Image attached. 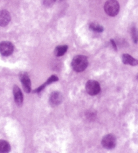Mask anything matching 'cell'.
I'll list each match as a JSON object with an SVG mask.
<instances>
[{
  "mask_svg": "<svg viewBox=\"0 0 138 153\" xmlns=\"http://www.w3.org/2000/svg\"><path fill=\"white\" fill-rule=\"evenodd\" d=\"M89 28L93 31H94V32L98 33H102L104 30V28L102 26L98 25L97 23H92L91 25H89Z\"/></svg>",
  "mask_w": 138,
  "mask_h": 153,
  "instance_id": "5bb4252c",
  "label": "cell"
},
{
  "mask_svg": "<svg viewBox=\"0 0 138 153\" xmlns=\"http://www.w3.org/2000/svg\"><path fill=\"white\" fill-rule=\"evenodd\" d=\"M14 45L8 41H4L0 43V53L4 56H9L14 51Z\"/></svg>",
  "mask_w": 138,
  "mask_h": 153,
  "instance_id": "5b68a950",
  "label": "cell"
},
{
  "mask_svg": "<svg viewBox=\"0 0 138 153\" xmlns=\"http://www.w3.org/2000/svg\"><path fill=\"white\" fill-rule=\"evenodd\" d=\"M73 69L77 72H81L86 69L88 65L87 57L84 55H76L72 61Z\"/></svg>",
  "mask_w": 138,
  "mask_h": 153,
  "instance_id": "6da1fadb",
  "label": "cell"
},
{
  "mask_svg": "<svg viewBox=\"0 0 138 153\" xmlns=\"http://www.w3.org/2000/svg\"><path fill=\"white\" fill-rule=\"evenodd\" d=\"M56 0H42V3L46 7H50L54 4Z\"/></svg>",
  "mask_w": 138,
  "mask_h": 153,
  "instance_id": "2e32d148",
  "label": "cell"
},
{
  "mask_svg": "<svg viewBox=\"0 0 138 153\" xmlns=\"http://www.w3.org/2000/svg\"><path fill=\"white\" fill-rule=\"evenodd\" d=\"M20 77L21 82L22 84V86L24 90H25V91L27 93H30L31 89V83L30 78H29L28 75L24 73L20 75Z\"/></svg>",
  "mask_w": 138,
  "mask_h": 153,
  "instance_id": "8992f818",
  "label": "cell"
},
{
  "mask_svg": "<svg viewBox=\"0 0 138 153\" xmlns=\"http://www.w3.org/2000/svg\"><path fill=\"white\" fill-rule=\"evenodd\" d=\"M116 140L112 134H108L102 140V145L106 149H112L115 147Z\"/></svg>",
  "mask_w": 138,
  "mask_h": 153,
  "instance_id": "277c9868",
  "label": "cell"
},
{
  "mask_svg": "<svg viewBox=\"0 0 138 153\" xmlns=\"http://www.w3.org/2000/svg\"><path fill=\"white\" fill-rule=\"evenodd\" d=\"M62 1V0H56V1Z\"/></svg>",
  "mask_w": 138,
  "mask_h": 153,
  "instance_id": "ac0fdd59",
  "label": "cell"
},
{
  "mask_svg": "<svg viewBox=\"0 0 138 153\" xmlns=\"http://www.w3.org/2000/svg\"><path fill=\"white\" fill-rule=\"evenodd\" d=\"M13 93H14V101L16 104L18 106H21L23 102V95L20 89L19 88V87L15 85L14 86V88H13Z\"/></svg>",
  "mask_w": 138,
  "mask_h": 153,
  "instance_id": "52a82bcc",
  "label": "cell"
},
{
  "mask_svg": "<svg viewBox=\"0 0 138 153\" xmlns=\"http://www.w3.org/2000/svg\"><path fill=\"white\" fill-rule=\"evenodd\" d=\"M118 2L116 0H108L104 5V10L106 14L110 16H115L119 12Z\"/></svg>",
  "mask_w": 138,
  "mask_h": 153,
  "instance_id": "7a4b0ae2",
  "label": "cell"
},
{
  "mask_svg": "<svg viewBox=\"0 0 138 153\" xmlns=\"http://www.w3.org/2000/svg\"><path fill=\"white\" fill-rule=\"evenodd\" d=\"M58 80V78L56 76H52L51 77H50L48 80H47V82L45 84H44L43 85H41V86H39V88L38 89H36L35 91H34V93H39V92H41L43 91V90L44 89L45 87H46V86L49 85V84H52L53 82H56Z\"/></svg>",
  "mask_w": 138,
  "mask_h": 153,
  "instance_id": "8fae6325",
  "label": "cell"
},
{
  "mask_svg": "<svg viewBox=\"0 0 138 153\" xmlns=\"http://www.w3.org/2000/svg\"><path fill=\"white\" fill-rule=\"evenodd\" d=\"M86 90L89 95H96L100 92V84L95 80H89L86 83Z\"/></svg>",
  "mask_w": 138,
  "mask_h": 153,
  "instance_id": "3957f363",
  "label": "cell"
},
{
  "mask_svg": "<svg viewBox=\"0 0 138 153\" xmlns=\"http://www.w3.org/2000/svg\"><path fill=\"white\" fill-rule=\"evenodd\" d=\"M137 78H138V76H137Z\"/></svg>",
  "mask_w": 138,
  "mask_h": 153,
  "instance_id": "d6986e66",
  "label": "cell"
},
{
  "mask_svg": "<svg viewBox=\"0 0 138 153\" xmlns=\"http://www.w3.org/2000/svg\"><path fill=\"white\" fill-rule=\"evenodd\" d=\"M110 41H111V43H112V45L114 47V49H115V50L117 49H116V44H115V42L114 41V40H112V39H111Z\"/></svg>",
  "mask_w": 138,
  "mask_h": 153,
  "instance_id": "e0dca14e",
  "label": "cell"
},
{
  "mask_svg": "<svg viewBox=\"0 0 138 153\" xmlns=\"http://www.w3.org/2000/svg\"><path fill=\"white\" fill-rule=\"evenodd\" d=\"M131 35L133 39V41L135 43H137L138 42V30L135 27H133L131 30Z\"/></svg>",
  "mask_w": 138,
  "mask_h": 153,
  "instance_id": "9a60e30c",
  "label": "cell"
},
{
  "mask_svg": "<svg viewBox=\"0 0 138 153\" xmlns=\"http://www.w3.org/2000/svg\"><path fill=\"white\" fill-rule=\"evenodd\" d=\"M68 46L67 45H60L57 47L55 49L54 53L57 57H60L65 53L67 51Z\"/></svg>",
  "mask_w": 138,
  "mask_h": 153,
  "instance_id": "7c38bea8",
  "label": "cell"
},
{
  "mask_svg": "<svg viewBox=\"0 0 138 153\" xmlns=\"http://www.w3.org/2000/svg\"><path fill=\"white\" fill-rule=\"evenodd\" d=\"M122 61L124 64L133 65V66H135V65H138V60L135 59L131 55L129 54H124L122 56Z\"/></svg>",
  "mask_w": 138,
  "mask_h": 153,
  "instance_id": "30bf717a",
  "label": "cell"
},
{
  "mask_svg": "<svg viewBox=\"0 0 138 153\" xmlns=\"http://www.w3.org/2000/svg\"><path fill=\"white\" fill-rule=\"evenodd\" d=\"M62 100V94L58 92H54L52 93L50 98V102L52 106H56L59 105Z\"/></svg>",
  "mask_w": 138,
  "mask_h": 153,
  "instance_id": "9c48e42d",
  "label": "cell"
},
{
  "mask_svg": "<svg viewBox=\"0 0 138 153\" xmlns=\"http://www.w3.org/2000/svg\"><path fill=\"white\" fill-rule=\"evenodd\" d=\"M10 151V145L5 140H0V152L5 153Z\"/></svg>",
  "mask_w": 138,
  "mask_h": 153,
  "instance_id": "4fadbf2b",
  "label": "cell"
},
{
  "mask_svg": "<svg viewBox=\"0 0 138 153\" xmlns=\"http://www.w3.org/2000/svg\"><path fill=\"white\" fill-rule=\"evenodd\" d=\"M11 20L10 14L7 10L0 11V26H6L8 25Z\"/></svg>",
  "mask_w": 138,
  "mask_h": 153,
  "instance_id": "ba28073f",
  "label": "cell"
}]
</instances>
